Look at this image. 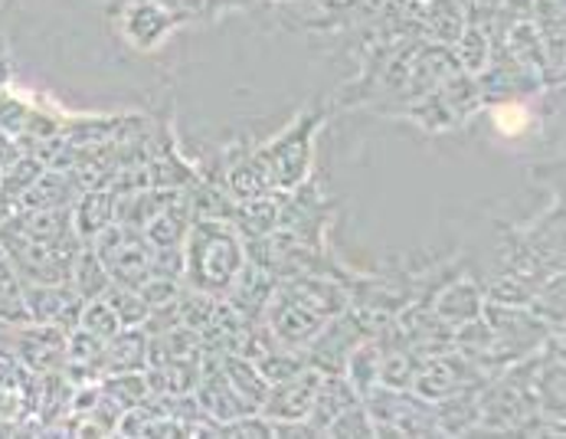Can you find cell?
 Here are the masks:
<instances>
[{
	"instance_id": "cell-17",
	"label": "cell",
	"mask_w": 566,
	"mask_h": 439,
	"mask_svg": "<svg viewBox=\"0 0 566 439\" xmlns=\"http://www.w3.org/2000/svg\"><path fill=\"white\" fill-rule=\"evenodd\" d=\"M115 203H118V194L112 187L82 190L73 203V227H76L82 243L95 240L108 223H115Z\"/></svg>"
},
{
	"instance_id": "cell-34",
	"label": "cell",
	"mask_w": 566,
	"mask_h": 439,
	"mask_svg": "<svg viewBox=\"0 0 566 439\" xmlns=\"http://www.w3.org/2000/svg\"><path fill=\"white\" fill-rule=\"evenodd\" d=\"M324 437H374V420L364 404H354L324 430Z\"/></svg>"
},
{
	"instance_id": "cell-8",
	"label": "cell",
	"mask_w": 566,
	"mask_h": 439,
	"mask_svg": "<svg viewBox=\"0 0 566 439\" xmlns=\"http://www.w3.org/2000/svg\"><path fill=\"white\" fill-rule=\"evenodd\" d=\"M13 354L40 377L50 370H63L66 367V348H70V332H63L60 325H36L27 322L20 328H13Z\"/></svg>"
},
{
	"instance_id": "cell-10",
	"label": "cell",
	"mask_w": 566,
	"mask_h": 439,
	"mask_svg": "<svg viewBox=\"0 0 566 439\" xmlns=\"http://www.w3.org/2000/svg\"><path fill=\"white\" fill-rule=\"evenodd\" d=\"M193 400L217 424H230V420L245 417V414H259L243 394L230 384V377L223 374L220 364L217 367H203V374H200V380L193 387Z\"/></svg>"
},
{
	"instance_id": "cell-11",
	"label": "cell",
	"mask_w": 566,
	"mask_h": 439,
	"mask_svg": "<svg viewBox=\"0 0 566 439\" xmlns=\"http://www.w3.org/2000/svg\"><path fill=\"white\" fill-rule=\"evenodd\" d=\"M279 289L305 305L308 312L322 315L324 322L347 312V289L334 279H322V275H312V272H302V275H289V279H279Z\"/></svg>"
},
{
	"instance_id": "cell-21",
	"label": "cell",
	"mask_w": 566,
	"mask_h": 439,
	"mask_svg": "<svg viewBox=\"0 0 566 439\" xmlns=\"http://www.w3.org/2000/svg\"><path fill=\"white\" fill-rule=\"evenodd\" d=\"M507 56L524 73H544V70H551V56H547L544 40H541V30L534 23H527V20H521L517 27H511V33H507Z\"/></svg>"
},
{
	"instance_id": "cell-1",
	"label": "cell",
	"mask_w": 566,
	"mask_h": 439,
	"mask_svg": "<svg viewBox=\"0 0 566 439\" xmlns=\"http://www.w3.org/2000/svg\"><path fill=\"white\" fill-rule=\"evenodd\" d=\"M245 260L243 233L230 220H193L184 237V285L223 299Z\"/></svg>"
},
{
	"instance_id": "cell-16",
	"label": "cell",
	"mask_w": 566,
	"mask_h": 439,
	"mask_svg": "<svg viewBox=\"0 0 566 439\" xmlns=\"http://www.w3.org/2000/svg\"><path fill=\"white\" fill-rule=\"evenodd\" d=\"M148 367V332L142 325L122 328L105 342V360H102V377L108 374H132Z\"/></svg>"
},
{
	"instance_id": "cell-31",
	"label": "cell",
	"mask_w": 566,
	"mask_h": 439,
	"mask_svg": "<svg viewBox=\"0 0 566 439\" xmlns=\"http://www.w3.org/2000/svg\"><path fill=\"white\" fill-rule=\"evenodd\" d=\"M46 171V165L40 161V158H33V155H20L10 168H7V175L0 177V194L10 200V203H17L23 194H27V187L36 180V177Z\"/></svg>"
},
{
	"instance_id": "cell-27",
	"label": "cell",
	"mask_w": 566,
	"mask_h": 439,
	"mask_svg": "<svg viewBox=\"0 0 566 439\" xmlns=\"http://www.w3.org/2000/svg\"><path fill=\"white\" fill-rule=\"evenodd\" d=\"M227 187H230V197L233 200H252V197L272 194V187H269L265 175L259 171L252 151L243 155V158H233L230 161V168H227Z\"/></svg>"
},
{
	"instance_id": "cell-3",
	"label": "cell",
	"mask_w": 566,
	"mask_h": 439,
	"mask_svg": "<svg viewBox=\"0 0 566 439\" xmlns=\"http://www.w3.org/2000/svg\"><path fill=\"white\" fill-rule=\"evenodd\" d=\"M88 247L105 263L112 282H122V285L138 289L151 275V250L155 247L145 240V233L138 227H128V223H118L115 220L95 240H88Z\"/></svg>"
},
{
	"instance_id": "cell-22",
	"label": "cell",
	"mask_w": 566,
	"mask_h": 439,
	"mask_svg": "<svg viewBox=\"0 0 566 439\" xmlns=\"http://www.w3.org/2000/svg\"><path fill=\"white\" fill-rule=\"evenodd\" d=\"M200 374H203L200 360H164V364H155V367H145L151 394H170V397L193 394Z\"/></svg>"
},
{
	"instance_id": "cell-32",
	"label": "cell",
	"mask_w": 566,
	"mask_h": 439,
	"mask_svg": "<svg viewBox=\"0 0 566 439\" xmlns=\"http://www.w3.org/2000/svg\"><path fill=\"white\" fill-rule=\"evenodd\" d=\"M534 13L541 17V27L537 23L534 27L544 30L541 40L547 46V56L554 53V46L560 53V46H564V0H534Z\"/></svg>"
},
{
	"instance_id": "cell-4",
	"label": "cell",
	"mask_w": 566,
	"mask_h": 439,
	"mask_svg": "<svg viewBox=\"0 0 566 439\" xmlns=\"http://www.w3.org/2000/svg\"><path fill=\"white\" fill-rule=\"evenodd\" d=\"M259 322L269 328V335H272L282 348H292V352H305V348L315 342V335L324 328L322 315H315V312H308L305 305L292 302L279 285H275V292L269 295V302H265Z\"/></svg>"
},
{
	"instance_id": "cell-7",
	"label": "cell",
	"mask_w": 566,
	"mask_h": 439,
	"mask_svg": "<svg viewBox=\"0 0 566 439\" xmlns=\"http://www.w3.org/2000/svg\"><path fill=\"white\" fill-rule=\"evenodd\" d=\"M322 377L324 370L305 364L298 374L269 384V394H265L259 414H262L265 420H305L308 410H312V400H315V394H318Z\"/></svg>"
},
{
	"instance_id": "cell-24",
	"label": "cell",
	"mask_w": 566,
	"mask_h": 439,
	"mask_svg": "<svg viewBox=\"0 0 566 439\" xmlns=\"http://www.w3.org/2000/svg\"><path fill=\"white\" fill-rule=\"evenodd\" d=\"M70 285L80 292V299H102V292L112 285V275H108V269L105 263L98 260V253L88 247V243H82L80 253H76V260H73V269H70Z\"/></svg>"
},
{
	"instance_id": "cell-33",
	"label": "cell",
	"mask_w": 566,
	"mask_h": 439,
	"mask_svg": "<svg viewBox=\"0 0 566 439\" xmlns=\"http://www.w3.org/2000/svg\"><path fill=\"white\" fill-rule=\"evenodd\" d=\"M80 328L108 342L115 332H122V322H118V315L112 312V305L105 299H88V302H82Z\"/></svg>"
},
{
	"instance_id": "cell-37",
	"label": "cell",
	"mask_w": 566,
	"mask_h": 439,
	"mask_svg": "<svg viewBox=\"0 0 566 439\" xmlns=\"http://www.w3.org/2000/svg\"><path fill=\"white\" fill-rule=\"evenodd\" d=\"M20 155H23V151H20V148H17L10 138H7V135H0V177L7 175V168H10V165L20 158Z\"/></svg>"
},
{
	"instance_id": "cell-36",
	"label": "cell",
	"mask_w": 566,
	"mask_h": 439,
	"mask_svg": "<svg viewBox=\"0 0 566 439\" xmlns=\"http://www.w3.org/2000/svg\"><path fill=\"white\" fill-rule=\"evenodd\" d=\"M164 10H170L180 23L184 20H193V17H210L217 13L213 10V0H158Z\"/></svg>"
},
{
	"instance_id": "cell-14",
	"label": "cell",
	"mask_w": 566,
	"mask_h": 439,
	"mask_svg": "<svg viewBox=\"0 0 566 439\" xmlns=\"http://www.w3.org/2000/svg\"><path fill=\"white\" fill-rule=\"evenodd\" d=\"M193 223V213H190V200H187V190H177L161 210L142 227L145 240L161 250V247H184V237Z\"/></svg>"
},
{
	"instance_id": "cell-13",
	"label": "cell",
	"mask_w": 566,
	"mask_h": 439,
	"mask_svg": "<svg viewBox=\"0 0 566 439\" xmlns=\"http://www.w3.org/2000/svg\"><path fill=\"white\" fill-rule=\"evenodd\" d=\"M275 285H279L275 272H269L265 265H259L255 260H245L243 272L237 275V282L230 285V292L223 299L243 315L245 322H259L269 295L275 292Z\"/></svg>"
},
{
	"instance_id": "cell-15",
	"label": "cell",
	"mask_w": 566,
	"mask_h": 439,
	"mask_svg": "<svg viewBox=\"0 0 566 439\" xmlns=\"http://www.w3.org/2000/svg\"><path fill=\"white\" fill-rule=\"evenodd\" d=\"M354 404H360L354 384H350L344 374H324L322 384H318V394H315V400H312V410H308L305 420L315 427L318 437H324V430H327L347 407H354Z\"/></svg>"
},
{
	"instance_id": "cell-30",
	"label": "cell",
	"mask_w": 566,
	"mask_h": 439,
	"mask_svg": "<svg viewBox=\"0 0 566 439\" xmlns=\"http://www.w3.org/2000/svg\"><path fill=\"white\" fill-rule=\"evenodd\" d=\"M98 384H102V390H105L108 397H115L125 410L138 407V404L151 394L145 370H132V374H108V377H102Z\"/></svg>"
},
{
	"instance_id": "cell-35",
	"label": "cell",
	"mask_w": 566,
	"mask_h": 439,
	"mask_svg": "<svg viewBox=\"0 0 566 439\" xmlns=\"http://www.w3.org/2000/svg\"><path fill=\"white\" fill-rule=\"evenodd\" d=\"M180 292H184V282H180V279H167V275H148V279L138 285V295L148 302V309L174 305Z\"/></svg>"
},
{
	"instance_id": "cell-5",
	"label": "cell",
	"mask_w": 566,
	"mask_h": 439,
	"mask_svg": "<svg viewBox=\"0 0 566 439\" xmlns=\"http://www.w3.org/2000/svg\"><path fill=\"white\" fill-rule=\"evenodd\" d=\"M20 285H23V305L30 322L60 325L63 332L80 328L85 299H80V292L70 282H20Z\"/></svg>"
},
{
	"instance_id": "cell-23",
	"label": "cell",
	"mask_w": 566,
	"mask_h": 439,
	"mask_svg": "<svg viewBox=\"0 0 566 439\" xmlns=\"http://www.w3.org/2000/svg\"><path fill=\"white\" fill-rule=\"evenodd\" d=\"M380 357H384V345L374 338H360L347 354L344 377L354 384L357 397H364L374 384H380Z\"/></svg>"
},
{
	"instance_id": "cell-25",
	"label": "cell",
	"mask_w": 566,
	"mask_h": 439,
	"mask_svg": "<svg viewBox=\"0 0 566 439\" xmlns=\"http://www.w3.org/2000/svg\"><path fill=\"white\" fill-rule=\"evenodd\" d=\"M455 63L462 73H472V76H482L491 63V40H488L485 27H462V33L455 36Z\"/></svg>"
},
{
	"instance_id": "cell-2",
	"label": "cell",
	"mask_w": 566,
	"mask_h": 439,
	"mask_svg": "<svg viewBox=\"0 0 566 439\" xmlns=\"http://www.w3.org/2000/svg\"><path fill=\"white\" fill-rule=\"evenodd\" d=\"M322 122V112L298 118L289 132H282L275 142L255 148V165L265 175L272 190H295L305 184L312 171V135Z\"/></svg>"
},
{
	"instance_id": "cell-26",
	"label": "cell",
	"mask_w": 566,
	"mask_h": 439,
	"mask_svg": "<svg viewBox=\"0 0 566 439\" xmlns=\"http://www.w3.org/2000/svg\"><path fill=\"white\" fill-rule=\"evenodd\" d=\"M220 367H223V374L230 377V384L243 394L245 400L259 410L262 407V400H265V394H269V380L259 374V367L243 357V354H230V357H223L220 360Z\"/></svg>"
},
{
	"instance_id": "cell-9",
	"label": "cell",
	"mask_w": 566,
	"mask_h": 439,
	"mask_svg": "<svg viewBox=\"0 0 566 439\" xmlns=\"http://www.w3.org/2000/svg\"><path fill=\"white\" fill-rule=\"evenodd\" d=\"M475 377V367L459 357V354H432V357H422L416 377H412V390L422 397V400H442L455 390H465L472 387L469 380Z\"/></svg>"
},
{
	"instance_id": "cell-28",
	"label": "cell",
	"mask_w": 566,
	"mask_h": 439,
	"mask_svg": "<svg viewBox=\"0 0 566 439\" xmlns=\"http://www.w3.org/2000/svg\"><path fill=\"white\" fill-rule=\"evenodd\" d=\"M102 299L112 305V312L118 315V322H122V328H132V325H145V318L151 315V309H148V302L138 295V289H132V285H122V282H112L105 292H102Z\"/></svg>"
},
{
	"instance_id": "cell-6",
	"label": "cell",
	"mask_w": 566,
	"mask_h": 439,
	"mask_svg": "<svg viewBox=\"0 0 566 439\" xmlns=\"http://www.w3.org/2000/svg\"><path fill=\"white\" fill-rule=\"evenodd\" d=\"M36 374L10 352H0V427H20L36 414Z\"/></svg>"
},
{
	"instance_id": "cell-29",
	"label": "cell",
	"mask_w": 566,
	"mask_h": 439,
	"mask_svg": "<svg viewBox=\"0 0 566 439\" xmlns=\"http://www.w3.org/2000/svg\"><path fill=\"white\" fill-rule=\"evenodd\" d=\"M531 108L524 105V102H517V98H501V102H494L491 105V125H494V132L497 135H504V138H521V135H527L531 132Z\"/></svg>"
},
{
	"instance_id": "cell-12",
	"label": "cell",
	"mask_w": 566,
	"mask_h": 439,
	"mask_svg": "<svg viewBox=\"0 0 566 439\" xmlns=\"http://www.w3.org/2000/svg\"><path fill=\"white\" fill-rule=\"evenodd\" d=\"M180 20L158 0H132L122 13V33L135 50H155Z\"/></svg>"
},
{
	"instance_id": "cell-20",
	"label": "cell",
	"mask_w": 566,
	"mask_h": 439,
	"mask_svg": "<svg viewBox=\"0 0 566 439\" xmlns=\"http://www.w3.org/2000/svg\"><path fill=\"white\" fill-rule=\"evenodd\" d=\"M233 227L243 233L245 243L275 233L279 230V197L275 194H262V197H252V200H237Z\"/></svg>"
},
{
	"instance_id": "cell-18",
	"label": "cell",
	"mask_w": 566,
	"mask_h": 439,
	"mask_svg": "<svg viewBox=\"0 0 566 439\" xmlns=\"http://www.w3.org/2000/svg\"><path fill=\"white\" fill-rule=\"evenodd\" d=\"M82 190L73 184V177L66 171H53L46 168L36 177L27 194L13 203V210H50V207H73Z\"/></svg>"
},
{
	"instance_id": "cell-19",
	"label": "cell",
	"mask_w": 566,
	"mask_h": 439,
	"mask_svg": "<svg viewBox=\"0 0 566 439\" xmlns=\"http://www.w3.org/2000/svg\"><path fill=\"white\" fill-rule=\"evenodd\" d=\"M482 309H485L482 289H479L475 282H469V279H459V282H452V285L439 295V302H436V318L446 322V325H465V322L479 318Z\"/></svg>"
},
{
	"instance_id": "cell-38",
	"label": "cell",
	"mask_w": 566,
	"mask_h": 439,
	"mask_svg": "<svg viewBox=\"0 0 566 439\" xmlns=\"http://www.w3.org/2000/svg\"><path fill=\"white\" fill-rule=\"evenodd\" d=\"M269 0H213V10H249V7H262Z\"/></svg>"
}]
</instances>
